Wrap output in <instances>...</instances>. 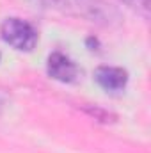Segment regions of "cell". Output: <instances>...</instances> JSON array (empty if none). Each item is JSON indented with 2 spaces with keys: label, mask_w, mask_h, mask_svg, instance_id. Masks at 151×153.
<instances>
[{
  "label": "cell",
  "mask_w": 151,
  "mask_h": 153,
  "mask_svg": "<svg viewBox=\"0 0 151 153\" xmlns=\"http://www.w3.org/2000/svg\"><path fill=\"white\" fill-rule=\"evenodd\" d=\"M123 4L130 5L132 9L142 13L144 16H148V11H150V0H121Z\"/></svg>",
  "instance_id": "8992f818"
},
{
  "label": "cell",
  "mask_w": 151,
  "mask_h": 153,
  "mask_svg": "<svg viewBox=\"0 0 151 153\" xmlns=\"http://www.w3.org/2000/svg\"><path fill=\"white\" fill-rule=\"evenodd\" d=\"M43 7L66 16L82 18L100 27H119L121 13L105 0H39Z\"/></svg>",
  "instance_id": "6da1fadb"
},
{
  "label": "cell",
  "mask_w": 151,
  "mask_h": 153,
  "mask_svg": "<svg viewBox=\"0 0 151 153\" xmlns=\"http://www.w3.org/2000/svg\"><path fill=\"white\" fill-rule=\"evenodd\" d=\"M85 112H89V114L93 116L94 119H98V121H103V123H110L115 119V116H112L110 112H107V111H103V109H98V107H87L85 109Z\"/></svg>",
  "instance_id": "5b68a950"
},
{
  "label": "cell",
  "mask_w": 151,
  "mask_h": 153,
  "mask_svg": "<svg viewBox=\"0 0 151 153\" xmlns=\"http://www.w3.org/2000/svg\"><path fill=\"white\" fill-rule=\"evenodd\" d=\"M94 80L107 93H121L128 84V71L117 66H100L94 71Z\"/></svg>",
  "instance_id": "277c9868"
},
{
  "label": "cell",
  "mask_w": 151,
  "mask_h": 153,
  "mask_svg": "<svg viewBox=\"0 0 151 153\" xmlns=\"http://www.w3.org/2000/svg\"><path fill=\"white\" fill-rule=\"evenodd\" d=\"M2 39L18 52H32L38 45V30L21 18H5L0 25Z\"/></svg>",
  "instance_id": "7a4b0ae2"
},
{
  "label": "cell",
  "mask_w": 151,
  "mask_h": 153,
  "mask_svg": "<svg viewBox=\"0 0 151 153\" xmlns=\"http://www.w3.org/2000/svg\"><path fill=\"white\" fill-rule=\"evenodd\" d=\"M46 71L53 80H59L62 84H75L82 75V70L76 66V62L62 52H53L48 55Z\"/></svg>",
  "instance_id": "3957f363"
}]
</instances>
